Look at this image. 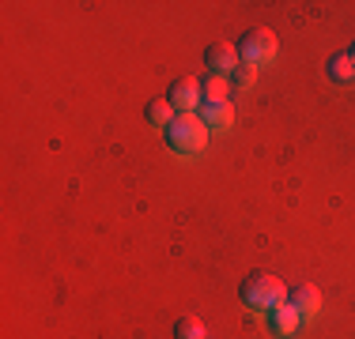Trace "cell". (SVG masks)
Listing matches in <instances>:
<instances>
[{"label":"cell","mask_w":355,"mask_h":339,"mask_svg":"<svg viewBox=\"0 0 355 339\" xmlns=\"http://www.w3.org/2000/svg\"><path fill=\"white\" fill-rule=\"evenodd\" d=\"M239 298L250 313H272L287 302V286H284V279L272 275V271H250L239 286Z\"/></svg>","instance_id":"obj_1"},{"label":"cell","mask_w":355,"mask_h":339,"mask_svg":"<svg viewBox=\"0 0 355 339\" xmlns=\"http://www.w3.org/2000/svg\"><path fill=\"white\" fill-rule=\"evenodd\" d=\"M163 136H166V147L178 151V155H200L208 147V125L193 113H178L163 129Z\"/></svg>","instance_id":"obj_2"},{"label":"cell","mask_w":355,"mask_h":339,"mask_svg":"<svg viewBox=\"0 0 355 339\" xmlns=\"http://www.w3.org/2000/svg\"><path fill=\"white\" fill-rule=\"evenodd\" d=\"M239 57L246 64H253V68H261V64H268L276 57V34L268 30V27H253V30H246L239 38Z\"/></svg>","instance_id":"obj_3"},{"label":"cell","mask_w":355,"mask_h":339,"mask_svg":"<svg viewBox=\"0 0 355 339\" xmlns=\"http://www.w3.org/2000/svg\"><path fill=\"white\" fill-rule=\"evenodd\" d=\"M166 102H171L178 113H193V109L200 106V80H193V75L174 80L171 91H166Z\"/></svg>","instance_id":"obj_4"},{"label":"cell","mask_w":355,"mask_h":339,"mask_svg":"<svg viewBox=\"0 0 355 339\" xmlns=\"http://www.w3.org/2000/svg\"><path fill=\"white\" fill-rule=\"evenodd\" d=\"M302 324H306V317H302V313L295 309L291 302H284L280 309L268 313V328H272V336H276V339H295Z\"/></svg>","instance_id":"obj_5"},{"label":"cell","mask_w":355,"mask_h":339,"mask_svg":"<svg viewBox=\"0 0 355 339\" xmlns=\"http://www.w3.org/2000/svg\"><path fill=\"white\" fill-rule=\"evenodd\" d=\"M205 64L212 68V75H234V68L242 64V57H239V49L234 46H227V42H212L208 46V53H205Z\"/></svg>","instance_id":"obj_6"},{"label":"cell","mask_w":355,"mask_h":339,"mask_svg":"<svg viewBox=\"0 0 355 339\" xmlns=\"http://www.w3.org/2000/svg\"><path fill=\"white\" fill-rule=\"evenodd\" d=\"M287 302H291L295 309H299L302 317L310 320V317L321 309V291H318V286H310V283H299L295 291H287Z\"/></svg>","instance_id":"obj_7"},{"label":"cell","mask_w":355,"mask_h":339,"mask_svg":"<svg viewBox=\"0 0 355 339\" xmlns=\"http://www.w3.org/2000/svg\"><path fill=\"white\" fill-rule=\"evenodd\" d=\"M200 121H205L208 129H231L234 125L231 102H205V106H200Z\"/></svg>","instance_id":"obj_8"},{"label":"cell","mask_w":355,"mask_h":339,"mask_svg":"<svg viewBox=\"0 0 355 339\" xmlns=\"http://www.w3.org/2000/svg\"><path fill=\"white\" fill-rule=\"evenodd\" d=\"M227 95H231V83H227L223 75L208 72L205 80H200V102H227Z\"/></svg>","instance_id":"obj_9"},{"label":"cell","mask_w":355,"mask_h":339,"mask_svg":"<svg viewBox=\"0 0 355 339\" xmlns=\"http://www.w3.org/2000/svg\"><path fill=\"white\" fill-rule=\"evenodd\" d=\"M144 117H148V125L151 129H166V125L174 121V106L166 98H155V102H148V109H144Z\"/></svg>","instance_id":"obj_10"},{"label":"cell","mask_w":355,"mask_h":339,"mask_svg":"<svg viewBox=\"0 0 355 339\" xmlns=\"http://www.w3.org/2000/svg\"><path fill=\"white\" fill-rule=\"evenodd\" d=\"M174 339H208L205 320H197V317H178V320H174Z\"/></svg>","instance_id":"obj_11"},{"label":"cell","mask_w":355,"mask_h":339,"mask_svg":"<svg viewBox=\"0 0 355 339\" xmlns=\"http://www.w3.org/2000/svg\"><path fill=\"white\" fill-rule=\"evenodd\" d=\"M329 75H333L336 83H352V80H355V61H352V53H336L333 61H329Z\"/></svg>","instance_id":"obj_12"},{"label":"cell","mask_w":355,"mask_h":339,"mask_svg":"<svg viewBox=\"0 0 355 339\" xmlns=\"http://www.w3.org/2000/svg\"><path fill=\"white\" fill-rule=\"evenodd\" d=\"M253 80H257V68L242 61L239 68H234V87H253Z\"/></svg>","instance_id":"obj_13"},{"label":"cell","mask_w":355,"mask_h":339,"mask_svg":"<svg viewBox=\"0 0 355 339\" xmlns=\"http://www.w3.org/2000/svg\"><path fill=\"white\" fill-rule=\"evenodd\" d=\"M348 53H352V61H355V46H352V49H348Z\"/></svg>","instance_id":"obj_14"}]
</instances>
